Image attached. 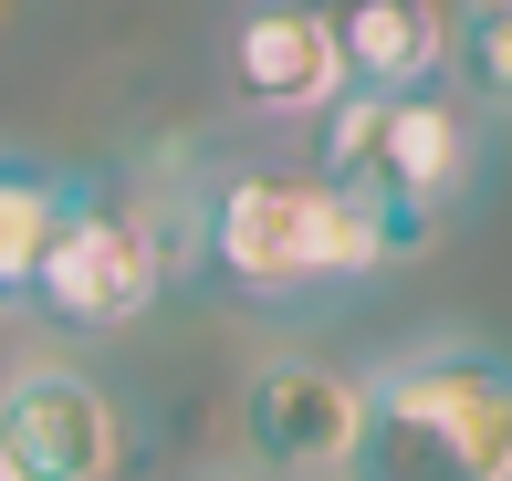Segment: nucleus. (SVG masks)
Wrapping results in <instances>:
<instances>
[{"mask_svg": "<svg viewBox=\"0 0 512 481\" xmlns=\"http://www.w3.org/2000/svg\"><path fill=\"white\" fill-rule=\"evenodd\" d=\"M335 189L356 199H398V210H439L450 220L481 178V126L460 95L439 84H408V95H377V84H345L324 105V157H314Z\"/></svg>", "mask_w": 512, "mask_h": 481, "instance_id": "20e7f679", "label": "nucleus"}, {"mask_svg": "<svg viewBox=\"0 0 512 481\" xmlns=\"http://www.w3.org/2000/svg\"><path fill=\"white\" fill-rule=\"evenodd\" d=\"M126 408L84 366H21L0 387V461L21 481H115L126 471Z\"/></svg>", "mask_w": 512, "mask_h": 481, "instance_id": "39448f33", "label": "nucleus"}, {"mask_svg": "<svg viewBox=\"0 0 512 481\" xmlns=\"http://www.w3.org/2000/svg\"><path fill=\"white\" fill-rule=\"evenodd\" d=\"M241 440L262 471H335L356 440V366L324 356H272L241 387Z\"/></svg>", "mask_w": 512, "mask_h": 481, "instance_id": "0eeeda50", "label": "nucleus"}, {"mask_svg": "<svg viewBox=\"0 0 512 481\" xmlns=\"http://www.w3.org/2000/svg\"><path fill=\"white\" fill-rule=\"evenodd\" d=\"M178 251L157 231V210H136V199L95 189V178H63V210L53 231L32 251V283H21V304L42 314V325L63 335H126L157 314V293L178 283Z\"/></svg>", "mask_w": 512, "mask_h": 481, "instance_id": "7ed1b4c3", "label": "nucleus"}, {"mask_svg": "<svg viewBox=\"0 0 512 481\" xmlns=\"http://www.w3.org/2000/svg\"><path fill=\"white\" fill-rule=\"evenodd\" d=\"M63 178H74V168L0 157V314H11L21 283H32V251H42V231H53V210H63Z\"/></svg>", "mask_w": 512, "mask_h": 481, "instance_id": "1a4fd4ad", "label": "nucleus"}, {"mask_svg": "<svg viewBox=\"0 0 512 481\" xmlns=\"http://www.w3.org/2000/svg\"><path fill=\"white\" fill-rule=\"evenodd\" d=\"M230 95L251 116H324L345 95V53H335V21L324 0H251L230 21Z\"/></svg>", "mask_w": 512, "mask_h": 481, "instance_id": "423d86ee", "label": "nucleus"}, {"mask_svg": "<svg viewBox=\"0 0 512 481\" xmlns=\"http://www.w3.org/2000/svg\"><path fill=\"white\" fill-rule=\"evenodd\" d=\"M0 481H21V471H11V461H0Z\"/></svg>", "mask_w": 512, "mask_h": 481, "instance_id": "9b49d317", "label": "nucleus"}, {"mask_svg": "<svg viewBox=\"0 0 512 481\" xmlns=\"http://www.w3.org/2000/svg\"><path fill=\"white\" fill-rule=\"evenodd\" d=\"M324 21H335L345 84L408 95V84L450 74V11H439V0H324Z\"/></svg>", "mask_w": 512, "mask_h": 481, "instance_id": "6e6552de", "label": "nucleus"}, {"mask_svg": "<svg viewBox=\"0 0 512 481\" xmlns=\"http://www.w3.org/2000/svg\"><path fill=\"white\" fill-rule=\"evenodd\" d=\"M450 74L471 105H512V0H460L450 11Z\"/></svg>", "mask_w": 512, "mask_h": 481, "instance_id": "9d476101", "label": "nucleus"}, {"mask_svg": "<svg viewBox=\"0 0 512 481\" xmlns=\"http://www.w3.org/2000/svg\"><path fill=\"white\" fill-rule=\"evenodd\" d=\"M439 231H450L439 210L356 199L324 168H220L189 210V262H209L241 304H314L418 262Z\"/></svg>", "mask_w": 512, "mask_h": 481, "instance_id": "f257e3e1", "label": "nucleus"}, {"mask_svg": "<svg viewBox=\"0 0 512 481\" xmlns=\"http://www.w3.org/2000/svg\"><path fill=\"white\" fill-rule=\"evenodd\" d=\"M345 481H512V356L481 335H418L356 366Z\"/></svg>", "mask_w": 512, "mask_h": 481, "instance_id": "f03ea898", "label": "nucleus"}]
</instances>
